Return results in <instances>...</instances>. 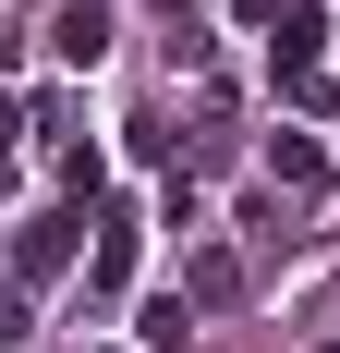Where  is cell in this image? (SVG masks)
Masks as SVG:
<instances>
[{"mask_svg":"<svg viewBox=\"0 0 340 353\" xmlns=\"http://www.w3.org/2000/svg\"><path fill=\"white\" fill-rule=\"evenodd\" d=\"M73 232H85V219H61V208H49V219H25V232H12V281H61V268H73Z\"/></svg>","mask_w":340,"mask_h":353,"instance_id":"1","label":"cell"},{"mask_svg":"<svg viewBox=\"0 0 340 353\" xmlns=\"http://www.w3.org/2000/svg\"><path fill=\"white\" fill-rule=\"evenodd\" d=\"M316 49H328V12H316V0H292V12L268 25V73H316Z\"/></svg>","mask_w":340,"mask_h":353,"instance_id":"2","label":"cell"},{"mask_svg":"<svg viewBox=\"0 0 340 353\" xmlns=\"http://www.w3.org/2000/svg\"><path fill=\"white\" fill-rule=\"evenodd\" d=\"M122 281H134V219H98V256H85V305H109Z\"/></svg>","mask_w":340,"mask_h":353,"instance_id":"3","label":"cell"},{"mask_svg":"<svg viewBox=\"0 0 340 353\" xmlns=\"http://www.w3.org/2000/svg\"><path fill=\"white\" fill-rule=\"evenodd\" d=\"M231 292H243V256H219V244H206L195 268H182V305H195V317H206V305H231Z\"/></svg>","mask_w":340,"mask_h":353,"instance_id":"4","label":"cell"},{"mask_svg":"<svg viewBox=\"0 0 340 353\" xmlns=\"http://www.w3.org/2000/svg\"><path fill=\"white\" fill-rule=\"evenodd\" d=\"M268 183H292V195L328 183V146H316V134H268Z\"/></svg>","mask_w":340,"mask_h":353,"instance_id":"5","label":"cell"},{"mask_svg":"<svg viewBox=\"0 0 340 353\" xmlns=\"http://www.w3.org/2000/svg\"><path fill=\"white\" fill-rule=\"evenodd\" d=\"M49 49H61V61H73V73H85V61H98V49H109V37H98V0H73V12H61V25H49Z\"/></svg>","mask_w":340,"mask_h":353,"instance_id":"6","label":"cell"},{"mask_svg":"<svg viewBox=\"0 0 340 353\" xmlns=\"http://www.w3.org/2000/svg\"><path fill=\"white\" fill-rule=\"evenodd\" d=\"M134 329H146L158 353H182V329H195V305H182V292H146V317H134Z\"/></svg>","mask_w":340,"mask_h":353,"instance_id":"7","label":"cell"},{"mask_svg":"<svg viewBox=\"0 0 340 353\" xmlns=\"http://www.w3.org/2000/svg\"><path fill=\"white\" fill-rule=\"evenodd\" d=\"M279 98H292V110L316 122V110H340V85H328V61H316V73H279Z\"/></svg>","mask_w":340,"mask_h":353,"instance_id":"8","label":"cell"},{"mask_svg":"<svg viewBox=\"0 0 340 353\" xmlns=\"http://www.w3.org/2000/svg\"><path fill=\"white\" fill-rule=\"evenodd\" d=\"M12 134H25V98H0V146H12Z\"/></svg>","mask_w":340,"mask_h":353,"instance_id":"9","label":"cell"},{"mask_svg":"<svg viewBox=\"0 0 340 353\" xmlns=\"http://www.w3.org/2000/svg\"><path fill=\"white\" fill-rule=\"evenodd\" d=\"M12 61H25V37H12V25H0V73H12Z\"/></svg>","mask_w":340,"mask_h":353,"instance_id":"10","label":"cell"},{"mask_svg":"<svg viewBox=\"0 0 340 353\" xmlns=\"http://www.w3.org/2000/svg\"><path fill=\"white\" fill-rule=\"evenodd\" d=\"M0 195H12V159H0Z\"/></svg>","mask_w":340,"mask_h":353,"instance_id":"11","label":"cell"}]
</instances>
